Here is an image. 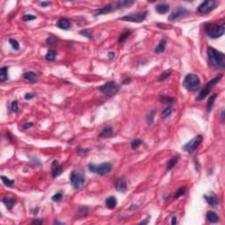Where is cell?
<instances>
[{"label":"cell","instance_id":"20","mask_svg":"<svg viewBox=\"0 0 225 225\" xmlns=\"http://www.w3.org/2000/svg\"><path fill=\"white\" fill-rule=\"evenodd\" d=\"M169 10H170V5L168 4H159L156 6V11L160 14L166 13Z\"/></svg>","mask_w":225,"mask_h":225},{"label":"cell","instance_id":"40","mask_svg":"<svg viewBox=\"0 0 225 225\" xmlns=\"http://www.w3.org/2000/svg\"><path fill=\"white\" fill-rule=\"evenodd\" d=\"M78 213L81 215V216H85V215H87V214H88V208H87V207H81V208L79 209Z\"/></svg>","mask_w":225,"mask_h":225},{"label":"cell","instance_id":"11","mask_svg":"<svg viewBox=\"0 0 225 225\" xmlns=\"http://www.w3.org/2000/svg\"><path fill=\"white\" fill-rule=\"evenodd\" d=\"M70 180L72 185V187L75 189L81 188L84 184V177L82 173L78 172L76 171H72L70 175Z\"/></svg>","mask_w":225,"mask_h":225},{"label":"cell","instance_id":"27","mask_svg":"<svg viewBox=\"0 0 225 225\" xmlns=\"http://www.w3.org/2000/svg\"><path fill=\"white\" fill-rule=\"evenodd\" d=\"M1 179H2V181H3V183H4L5 186H6V187H13L14 180H11L10 178H8L5 177V176H1Z\"/></svg>","mask_w":225,"mask_h":225},{"label":"cell","instance_id":"23","mask_svg":"<svg viewBox=\"0 0 225 225\" xmlns=\"http://www.w3.org/2000/svg\"><path fill=\"white\" fill-rule=\"evenodd\" d=\"M8 79V67L4 66L0 69V81L5 82Z\"/></svg>","mask_w":225,"mask_h":225},{"label":"cell","instance_id":"43","mask_svg":"<svg viewBox=\"0 0 225 225\" xmlns=\"http://www.w3.org/2000/svg\"><path fill=\"white\" fill-rule=\"evenodd\" d=\"M34 94L33 93H26L25 94V99H27V100H30V99H32L33 98H34Z\"/></svg>","mask_w":225,"mask_h":225},{"label":"cell","instance_id":"19","mask_svg":"<svg viewBox=\"0 0 225 225\" xmlns=\"http://www.w3.org/2000/svg\"><path fill=\"white\" fill-rule=\"evenodd\" d=\"M3 202H4V204L5 205V207H6L9 210L12 209V208H13L14 205H15V200H14L13 198L8 197V196H5V197L3 199Z\"/></svg>","mask_w":225,"mask_h":225},{"label":"cell","instance_id":"44","mask_svg":"<svg viewBox=\"0 0 225 225\" xmlns=\"http://www.w3.org/2000/svg\"><path fill=\"white\" fill-rule=\"evenodd\" d=\"M33 123L32 122H29V123H26V124H24L23 125V128H25V129H27V128H30L31 127H33Z\"/></svg>","mask_w":225,"mask_h":225},{"label":"cell","instance_id":"12","mask_svg":"<svg viewBox=\"0 0 225 225\" xmlns=\"http://www.w3.org/2000/svg\"><path fill=\"white\" fill-rule=\"evenodd\" d=\"M202 136H200V134H199V136H197V137H193L192 140H190L188 143H187L183 147H182V149L185 150V151H187V152H188L189 154H191V153H193L198 147H199V145L201 143V142H202Z\"/></svg>","mask_w":225,"mask_h":225},{"label":"cell","instance_id":"8","mask_svg":"<svg viewBox=\"0 0 225 225\" xmlns=\"http://www.w3.org/2000/svg\"><path fill=\"white\" fill-rule=\"evenodd\" d=\"M190 11H188L187 9H186L185 7H182V6H178L176 7L172 12L170 14V16L168 17V20L169 21H172V22H175V21H178L184 18H187V16L190 15Z\"/></svg>","mask_w":225,"mask_h":225},{"label":"cell","instance_id":"33","mask_svg":"<svg viewBox=\"0 0 225 225\" xmlns=\"http://www.w3.org/2000/svg\"><path fill=\"white\" fill-rule=\"evenodd\" d=\"M9 43H10V45H11L12 48L14 50H19V42H18L16 40H14V39H10V40H9Z\"/></svg>","mask_w":225,"mask_h":225},{"label":"cell","instance_id":"37","mask_svg":"<svg viewBox=\"0 0 225 225\" xmlns=\"http://www.w3.org/2000/svg\"><path fill=\"white\" fill-rule=\"evenodd\" d=\"M35 19H36V16L32 15V14H25L23 17H22V19L24 21H30V20H33Z\"/></svg>","mask_w":225,"mask_h":225},{"label":"cell","instance_id":"41","mask_svg":"<svg viewBox=\"0 0 225 225\" xmlns=\"http://www.w3.org/2000/svg\"><path fill=\"white\" fill-rule=\"evenodd\" d=\"M47 42L50 45H56L57 43V40L54 36H50L49 38L47 39Z\"/></svg>","mask_w":225,"mask_h":225},{"label":"cell","instance_id":"42","mask_svg":"<svg viewBox=\"0 0 225 225\" xmlns=\"http://www.w3.org/2000/svg\"><path fill=\"white\" fill-rule=\"evenodd\" d=\"M80 34H82L83 36H85V37H87V38H89V39H92V38H93L92 34H90L87 30H82V31L80 32Z\"/></svg>","mask_w":225,"mask_h":225},{"label":"cell","instance_id":"39","mask_svg":"<svg viewBox=\"0 0 225 225\" xmlns=\"http://www.w3.org/2000/svg\"><path fill=\"white\" fill-rule=\"evenodd\" d=\"M154 115H155L154 112H150V113H148V115H147V122H148L149 124H151V123L153 122Z\"/></svg>","mask_w":225,"mask_h":225},{"label":"cell","instance_id":"21","mask_svg":"<svg viewBox=\"0 0 225 225\" xmlns=\"http://www.w3.org/2000/svg\"><path fill=\"white\" fill-rule=\"evenodd\" d=\"M206 218L209 222H210L212 223H215L219 220V216L213 211H208L206 214Z\"/></svg>","mask_w":225,"mask_h":225},{"label":"cell","instance_id":"5","mask_svg":"<svg viewBox=\"0 0 225 225\" xmlns=\"http://www.w3.org/2000/svg\"><path fill=\"white\" fill-rule=\"evenodd\" d=\"M99 90L106 97L115 96L120 90V86L114 81H108L99 88Z\"/></svg>","mask_w":225,"mask_h":225},{"label":"cell","instance_id":"48","mask_svg":"<svg viewBox=\"0 0 225 225\" xmlns=\"http://www.w3.org/2000/svg\"><path fill=\"white\" fill-rule=\"evenodd\" d=\"M49 5V2H41L40 3V5L42 6V7H45V6H47V5Z\"/></svg>","mask_w":225,"mask_h":225},{"label":"cell","instance_id":"3","mask_svg":"<svg viewBox=\"0 0 225 225\" xmlns=\"http://www.w3.org/2000/svg\"><path fill=\"white\" fill-rule=\"evenodd\" d=\"M205 32L207 35L211 39H218L222 37L224 34V25H218L215 23H207L205 24Z\"/></svg>","mask_w":225,"mask_h":225},{"label":"cell","instance_id":"28","mask_svg":"<svg viewBox=\"0 0 225 225\" xmlns=\"http://www.w3.org/2000/svg\"><path fill=\"white\" fill-rule=\"evenodd\" d=\"M171 70H166V71H165L160 76H159V78H158V81H165V80H166L170 76H171Z\"/></svg>","mask_w":225,"mask_h":225},{"label":"cell","instance_id":"15","mask_svg":"<svg viewBox=\"0 0 225 225\" xmlns=\"http://www.w3.org/2000/svg\"><path fill=\"white\" fill-rule=\"evenodd\" d=\"M203 197H204V199L206 200V201L208 202V203L212 207H215L219 204V198L214 193H212L210 195L205 194V195H203Z\"/></svg>","mask_w":225,"mask_h":225},{"label":"cell","instance_id":"13","mask_svg":"<svg viewBox=\"0 0 225 225\" xmlns=\"http://www.w3.org/2000/svg\"><path fill=\"white\" fill-rule=\"evenodd\" d=\"M115 188L118 192L120 193H126L128 190V186H127V182L125 181V179L123 178H119L115 180Z\"/></svg>","mask_w":225,"mask_h":225},{"label":"cell","instance_id":"10","mask_svg":"<svg viewBox=\"0 0 225 225\" xmlns=\"http://www.w3.org/2000/svg\"><path fill=\"white\" fill-rule=\"evenodd\" d=\"M219 5V2L215 1V0H208V1L202 2L197 8V12L201 14H206L213 10H215L217 5Z\"/></svg>","mask_w":225,"mask_h":225},{"label":"cell","instance_id":"9","mask_svg":"<svg viewBox=\"0 0 225 225\" xmlns=\"http://www.w3.org/2000/svg\"><path fill=\"white\" fill-rule=\"evenodd\" d=\"M147 15H148V12L144 11V12H137V13H131V14H128V15H125V16L120 18V19L124 20V21L134 22V23H141V22L145 20V19L147 18Z\"/></svg>","mask_w":225,"mask_h":225},{"label":"cell","instance_id":"14","mask_svg":"<svg viewBox=\"0 0 225 225\" xmlns=\"http://www.w3.org/2000/svg\"><path fill=\"white\" fill-rule=\"evenodd\" d=\"M51 168H52V171H51V174H52V177L54 178H57L59 175H61V173L62 172V166L61 165L59 164V162L57 160H54L53 163H52V165H51Z\"/></svg>","mask_w":225,"mask_h":225},{"label":"cell","instance_id":"6","mask_svg":"<svg viewBox=\"0 0 225 225\" xmlns=\"http://www.w3.org/2000/svg\"><path fill=\"white\" fill-rule=\"evenodd\" d=\"M88 168L89 171L91 172H93L95 174L100 175V176H104L108 174L112 169H113V165L111 163H103L99 165H95L93 164H89L88 165Z\"/></svg>","mask_w":225,"mask_h":225},{"label":"cell","instance_id":"26","mask_svg":"<svg viewBox=\"0 0 225 225\" xmlns=\"http://www.w3.org/2000/svg\"><path fill=\"white\" fill-rule=\"evenodd\" d=\"M216 97H217L216 94H213V95L209 98V101H208V104H207V111H208V112H210V111L212 110Z\"/></svg>","mask_w":225,"mask_h":225},{"label":"cell","instance_id":"47","mask_svg":"<svg viewBox=\"0 0 225 225\" xmlns=\"http://www.w3.org/2000/svg\"><path fill=\"white\" fill-rule=\"evenodd\" d=\"M177 223V216H172L171 218V224H176Z\"/></svg>","mask_w":225,"mask_h":225},{"label":"cell","instance_id":"18","mask_svg":"<svg viewBox=\"0 0 225 225\" xmlns=\"http://www.w3.org/2000/svg\"><path fill=\"white\" fill-rule=\"evenodd\" d=\"M105 204L109 209H114L117 206V200L115 196H110L106 200Z\"/></svg>","mask_w":225,"mask_h":225},{"label":"cell","instance_id":"29","mask_svg":"<svg viewBox=\"0 0 225 225\" xmlns=\"http://www.w3.org/2000/svg\"><path fill=\"white\" fill-rule=\"evenodd\" d=\"M171 112H172V107H171V106H167V107L162 112V115H161L162 118H163V119H165V118L169 117V116L171 115Z\"/></svg>","mask_w":225,"mask_h":225},{"label":"cell","instance_id":"46","mask_svg":"<svg viewBox=\"0 0 225 225\" xmlns=\"http://www.w3.org/2000/svg\"><path fill=\"white\" fill-rule=\"evenodd\" d=\"M32 223H37V224H40V223H42V221H41V220H37V219H34V220H33Z\"/></svg>","mask_w":225,"mask_h":225},{"label":"cell","instance_id":"16","mask_svg":"<svg viewBox=\"0 0 225 225\" xmlns=\"http://www.w3.org/2000/svg\"><path fill=\"white\" fill-rule=\"evenodd\" d=\"M113 134H114V129H113L111 127H106L99 133V137H100V138H109V137H113Z\"/></svg>","mask_w":225,"mask_h":225},{"label":"cell","instance_id":"30","mask_svg":"<svg viewBox=\"0 0 225 225\" xmlns=\"http://www.w3.org/2000/svg\"><path fill=\"white\" fill-rule=\"evenodd\" d=\"M56 57V53L55 51H53V50H49V51L47 53L46 56H45L46 60H47V61H49V62L55 61Z\"/></svg>","mask_w":225,"mask_h":225},{"label":"cell","instance_id":"36","mask_svg":"<svg viewBox=\"0 0 225 225\" xmlns=\"http://www.w3.org/2000/svg\"><path fill=\"white\" fill-rule=\"evenodd\" d=\"M161 101H163L165 104L171 105V104H172L174 102V99L171 98V97H162L161 98Z\"/></svg>","mask_w":225,"mask_h":225},{"label":"cell","instance_id":"7","mask_svg":"<svg viewBox=\"0 0 225 225\" xmlns=\"http://www.w3.org/2000/svg\"><path fill=\"white\" fill-rule=\"evenodd\" d=\"M222 74H219L218 76L215 77L213 79L209 81L207 83V84L204 86V88L200 92V94L197 97V100H202L203 99H205L209 95V93L211 92V89L222 79Z\"/></svg>","mask_w":225,"mask_h":225},{"label":"cell","instance_id":"49","mask_svg":"<svg viewBox=\"0 0 225 225\" xmlns=\"http://www.w3.org/2000/svg\"><path fill=\"white\" fill-rule=\"evenodd\" d=\"M6 137L10 140V141H12V136H11V134L9 133V132H7L6 133Z\"/></svg>","mask_w":225,"mask_h":225},{"label":"cell","instance_id":"50","mask_svg":"<svg viewBox=\"0 0 225 225\" xmlns=\"http://www.w3.org/2000/svg\"><path fill=\"white\" fill-rule=\"evenodd\" d=\"M223 115H224V110H222V119L223 120L224 118H223Z\"/></svg>","mask_w":225,"mask_h":225},{"label":"cell","instance_id":"38","mask_svg":"<svg viewBox=\"0 0 225 225\" xmlns=\"http://www.w3.org/2000/svg\"><path fill=\"white\" fill-rule=\"evenodd\" d=\"M62 200V194L61 193H58L55 195H53L52 197V200L53 201H56V202H59Z\"/></svg>","mask_w":225,"mask_h":225},{"label":"cell","instance_id":"45","mask_svg":"<svg viewBox=\"0 0 225 225\" xmlns=\"http://www.w3.org/2000/svg\"><path fill=\"white\" fill-rule=\"evenodd\" d=\"M115 53L114 52H109L108 53V58H109V60H113L115 58Z\"/></svg>","mask_w":225,"mask_h":225},{"label":"cell","instance_id":"2","mask_svg":"<svg viewBox=\"0 0 225 225\" xmlns=\"http://www.w3.org/2000/svg\"><path fill=\"white\" fill-rule=\"evenodd\" d=\"M134 4V1H130V0H124V1H118L115 3L109 4L102 8L97 9L94 11V16H99V15H104L107 14L112 12H115L119 9H121L123 7H128L131 5Z\"/></svg>","mask_w":225,"mask_h":225},{"label":"cell","instance_id":"17","mask_svg":"<svg viewBox=\"0 0 225 225\" xmlns=\"http://www.w3.org/2000/svg\"><path fill=\"white\" fill-rule=\"evenodd\" d=\"M57 27L62 30H69L71 27V22L67 19H61L57 22Z\"/></svg>","mask_w":225,"mask_h":225},{"label":"cell","instance_id":"32","mask_svg":"<svg viewBox=\"0 0 225 225\" xmlns=\"http://www.w3.org/2000/svg\"><path fill=\"white\" fill-rule=\"evenodd\" d=\"M143 143V141L141 139H134L131 142V147L132 149L136 150L139 147V145H141Z\"/></svg>","mask_w":225,"mask_h":225},{"label":"cell","instance_id":"34","mask_svg":"<svg viewBox=\"0 0 225 225\" xmlns=\"http://www.w3.org/2000/svg\"><path fill=\"white\" fill-rule=\"evenodd\" d=\"M11 111L12 113H17L19 111V106H18V101L13 100L11 104Z\"/></svg>","mask_w":225,"mask_h":225},{"label":"cell","instance_id":"24","mask_svg":"<svg viewBox=\"0 0 225 225\" xmlns=\"http://www.w3.org/2000/svg\"><path fill=\"white\" fill-rule=\"evenodd\" d=\"M23 78L27 81L32 82V83H34V82H35L37 80V75L35 73H34V72H26V73H24Z\"/></svg>","mask_w":225,"mask_h":225},{"label":"cell","instance_id":"31","mask_svg":"<svg viewBox=\"0 0 225 225\" xmlns=\"http://www.w3.org/2000/svg\"><path fill=\"white\" fill-rule=\"evenodd\" d=\"M130 34H131V31H130V30H126V31H124V32L120 35V37H119V39H118L119 42H123V41L130 35Z\"/></svg>","mask_w":225,"mask_h":225},{"label":"cell","instance_id":"25","mask_svg":"<svg viewBox=\"0 0 225 225\" xmlns=\"http://www.w3.org/2000/svg\"><path fill=\"white\" fill-rule=\"evenodd\" d=\"M178 156H172L171 158L168 161V163H167V170H171L175 165H176V164L178 163Z\"/></svg>","mask_w":225,"mask_h":225},{"label":"cell","instance_id":"4","mask_svg":"<svg viewBox=\"0 0 225 225\" xmlns=\"http://www.w3.org/2000/svg\"><path fill=\"white\" fill-rule=\"evenodd\" d=\"M200 80L199 77L195 74H188L185 77L183 81V86L189 92L197 91L200 87Z\"/></svg>","mask_w":225,"mask_h":225},{"label":"cell","instance_id":"1","mask_svg":"<svg viewBox=\"0 0 225 225\" xmlns=\"http://www.w3.org/2000/svg\"><path fill=\"white\" fill-rule=\"evenodd\" d=\"M207 54L210 65L215 69H223L225 67V56L223 53L216 50L212 47H209Z\"/></svg>","mask_w":225,"mask_h":225},{"label":"cell","instance_id":"22","mask_svg":"<svg viewBox=\"0 0 225 225\" xmlns=\"http://www.w3.org/2000/svg\"><path fill=\"white\" fill-rule=\"evenodd\" d=\"M165 46H166V40H160V42H159V44L157 45V46L155 48V49H154V51H155V53L156 54H161V53H163L164 51H165Z\"/></svg>","mask_w":225,"mask_h":225},{"label":"cell","instance_id":"35","mask_svg":"<svg viewBox=\"0 0 225 225\" xmlns=\"http://www.w3.org/2000/svg\"><path fill=\"white\" fill-rule=\"evenodd\" d=\"M185 193H186V187H181V188H179V189L178 190L177 193L175 194V199H178V198H179V197L183 196V195L185 194Z\"/></svg>","mask_w":225,"mask_h":225}]
</instances>
